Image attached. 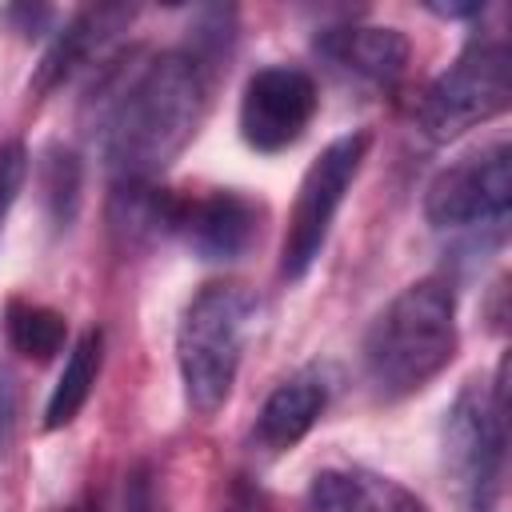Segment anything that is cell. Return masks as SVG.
<instances>
[{"label":"cell","instance_id":"cell-1","mask_svg":"<svg viewBox=\"0 0 512 512\" xmlns=\"http://www.w3.org/2000/svg\"><path fill=\"white\" fill-rule=\"evenodd\" d=\"M208 76L192 52H116L100 64L84 116L116 180H152L196 136Z\"/></svg>","mask_w":512,"mask_h":512},{"label":"cell","instance_id":"cell-2","mask_svg":"<svg viewBox=\"0 0 512 512\" xmlns=\"http://www.w3.org/2000/svg\"><path fill=\"white\" fill-rule=\"evenodd\" d=\"M456 288L424 276L400 288L364 332V372L384 400L420 392L456 356Z\"/></svg>","mask_w":512,"mask_h":512},{"label":"cell","instance_id":"cell-3","mask_svg":"<svg viewBox=\"0 0 512 512\" xmlns=\"http://www.w3.org/2000/svg\"><path fill=\"white\" fill-rule=\"evenodd\" d=\"M256 312H260L256 296L244 284H228V280L204 284L188 300L176 328V364L192 412L212 416L232 396Z\"/></svg>","mask_w":512,"mask_h":512},{"label":"cell","instance_id":"cell-4","mask_svg":"<svg viewBox=\"0 0 512 512\" xmlns=\"http://www.w3.org/2000/svg\"><path fill=\"white\" fill-rule=\"evenodd\" d=\"M512 104V48L500 36H472L416 100V124L428 140H456L460 132L500 116Z\"/></svg>","mask_w":512,"mask_h":512},{"label":"cell","instance_id":"cell-5","mask_svg":"<svg viewBox=\"0 0 512 512\" xmlns=\"http://www.w3.org/2000/svg\"><path fill=\"white\" fill-rule=\"evenodd\" d=\"M368 144H372L368 132H348V136H336L308 164V172L296 188V200H292L284 244H280V276L284 280H304L308 268L316 264V256L324 252L332 220H336L348 188L356 184V176L364 168Z\"/></svg>","mask_w":512,"mask_h":512},{"label":"cell","instance_id":"cell-6","mask_svg":"<svg viewBox=\"0 0 512 512\" xmlns=\"http://www.w3.org/2000/svg\"><path fill=\"white\" fill-rule=\"evenodd\" d=\"M444 460L464 512H492L504 460V364L496 368L492 392L472 380L456 396L444 424Z\"/></svg>","mask_w":512,"mask_h":512},{"label":"cell","instance_id":"cell-7","mask_svg":"<svg viewBox=\"0 0 512 512\" xmlns=\"http://www.w3.org/2000/svg\"><path fill=\"white\" fill-rule=\"evenodd\" d=\"M512 208V148L484 144L428 180L424 216L432 228H504Z\"/></svg>","mask_w":512,"mask_h":512},{"label":"cell","instance_id":"cell-8","mask_svg":"<svg viewBox=\"0 0 512 512\" xmlns=\"http://www.w3.org/2000/svg\"><path fill=\"white\" fill-rule=\"evenodd\" d=\"M320 104L316 80L292 64H268L248 76L240 96V136L256 152H284L304 136Z\"/></svg>","mask_w":512,"mask_h":512},{"label":"cell","instance_id":"cell-9","mask_svg":"<svg viewBox=\"0 0 512 512\" xmlns=\"http://www.w3.org/2000/svg\"><path fill=\"white\" fill-rule=\"evenodd\" d=\"M264 208L244 196L216 188L208 196H180L176 236L204 260H236L256 244Z\"/></svg>","mask_w":512,"mask_h":512},{"label":"cell","instance_id":"cell-10","mask_svg":"<svg viewBox=\"0 0 512 512\" xmlns=\"http://www.w3.org/2000/svg\"><path fill=\"white\" fill-rule=\"evenodd\" d=\"M128 20H132V8H124V4H96V8L76 12V16L52 36V44H48L40 68H36L32 88H36V92H52V88H60L64 80H72L76 72H84V68H92V64L100 68V64L108 60V48H112L116 32H124Z\"/></svg>","mask_w":512,"mask_h":512},{"label":"cell","instance_id":"cell-11","mask_svg":"<svg viewBox=\"0 0 512 512\" xmlns=\"http://www.w3.org/2000/svg\"><path fill=\"white\" fill-rule=\"evenodd\" d=\"M308 512H428L424 500L404 488L400 480H388L372 468H324L312 476Z\"/></svg>","mask_w":512,"mask_h":512},{"label":"cell","instance_id":"cell-12","mask_svg":"<svg viewBox=\"0 0 512 512\" xmlns=\"http://www.w3.org/2000/svg\"><path fill=\"white\" fill-rule=\"evenodd\" d=\"M316 48L324 60L368 84H396L408 68V40L396 28H376V24L328 28L316 36Z\"/></svg>","mask_w":512,"mask_h":512},{"label":"cell","instance_id":"cell-13","mask_svg":"<svg viewBox=\"0 0 512 512\" xmlns=\"http://www.w3.org/2000/svg\"><path fill=\"white\" fill-rule=\"evenodd\" d=\"M324 408H328V376L320 368L292 372L264 400V408L256 416V444L268 452H284V448L300 444Z\"/></svg>","mask_w":512,"mask_h":512},{"label":"cell","instance_id":"cell-14","mask_svg":"<svg viewBox=\"0 0 512 512\" xmlns=\"http://www.w3.org/2000/svg\"><path fill=\"white\" fill-rule=\"evenodd\" d=\"M176 212H180L176 192L156 188L152 180H116L108 200V228L116 244L128 252L176 236Z\"/></svg>","mask_w":512,"mask_h":512},{"label":"cell","instance_id":"cell-15","mask_svg":"<svg viewBox=\"0 0 512 512\" xmlns=\"http://www.w3.org/2000/svg\"><path fill=\"white\" fill-rule=\"evenodd\" d=\"M100 360H104V332L88 328L72 344V352H68V360H64V368H60V376L52 384V396H48V408H44V428L48 432L68 428L80 416V408L88 404V396L96 388Z\"/></svg>","mask_w":512,"mask_h":512},{"label":"cell","instance_id":"cell-16","mask_svg":"<svg viewBox=\"0 0 512 512\" xmlns=\"http://www.w3.org/2000/svg\"><path fill=\"white\" fill-rule=\"evenodd\" d=\"M4 336H8V344L20 356L44 364V360H52L64 348L68 320L56 308H48V304H36V300L16 296V300L4 304Z\"/></svg>","mask_w":512,"mask_h":512},{"label":"cell","instance_id":"cell-17","mask_svg":"<svg viewBox=\"0 0 512 512\" xmlns=\"http://www.w3.org/2000/svg\"><path fill=\"white\" fill-rule=\"evenodd\" d=\"M80 160L72 148H60L52 144L44 156H40V192H44V208L52 216L56 228H68L76 220V208H80Z\"/></svg>","mask_w":512,"mask_h":512},{"label":"cell","instance_id":"cell-18","mask_svg":"<svg viewBox=\"0 0 512 512\" xmlns=\"http://www.w3.org/2000/svg\"><path fill=\"white\" fill-rule=\"evenodd\" d=\"M24 176H28V152H24V144L20 140L0 144V228H4L12 204H16L20 188H24Z\"/></svg>","mask_w":512,"mask_h":512},{"label":"cell","instance_id":"cell-19","mask_svg":"<svg viewBox=\"0 0 512 512\" xmlns=\"http://www.w3.org/2000/svg\"><path fill=\"white\" fill-rule=\"evenodd\" d=\"M124 512H160L156 480H152V468H148V464L132 468V476H128V492H124Z\"/></svg>","mask_w":512,"mask_h":512},{"label":"cell","instance_id":"cell-20","mask_svg":"<svg viewBox=\"0 0 512 512\" xmlns=\"http://www.w3.org/2000/svg\"><path fill=\"white\" fill-rule=\"evenodd\" d=\"M12 428H16V380L0 364V456H4V448L12 440Z\"/></svg>","mask_w":512,"mask_h":512},{"label":"cell","instance_id":"cell-21","mask_svg":"<svg viewBox=\"0 0 512 512\" xmlns=\"http://www.w3.org/2000/svg\"><path fill=\"white\" fill-rule=\"evenodd\" d=\"M4 20H20V32H24V36H36L40 24L52 20V12H48V8H8Z\"/></svg>","mask_w":512,"mask_h":512},{"label":"cell","instance_id":"cell-22","mask_svg":"<svg viewBox=\"0 0 512 512\" xmlns=\"http://www.w3.org/2000/svg\"><path fill=\"white\" fill-rule=\"evenodd\" d=\"M436 16H476L484 12V4H428Z\"/></svg>","mask_w":512,"mask_h":512},{"label":"cell","instance_id":"cell-23","mask_svg":"<svg viewBox=\"0 0 512 512\" xmlns=\"http://www.w3.org/2000/svg\"><path fill=\"white\" fill-rule=\"evenodd\" d=\"M224 512H256V508H252V504H248V500H232V504H228V508H224Z\"/></svg>","mask_w":512,"mask_h":512},{"label":"cell","instance_id":"cell-24","mask_svg":"<svg viewBox=\"0 0 512 512\" xmlns=\"http://www.w3.org/2000/svg\"><path fill=\"white\" fill-rule=\"evenodd\" d=\"M68 512H96V508H92V504H88V500H84V504H72V508H68Z\"/></svg>","mask_w":512,"mask_h":512}]
</instances>
